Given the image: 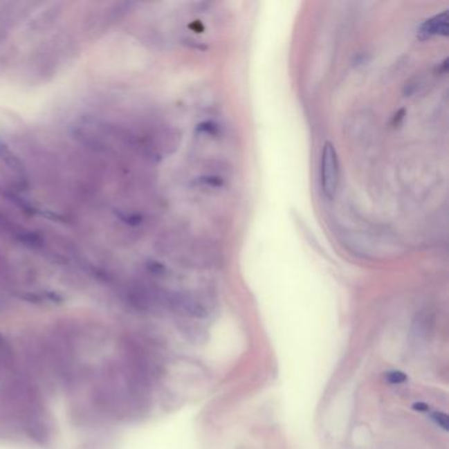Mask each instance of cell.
Listing matches in <instances>:
<instances>
[{
  "label": "cell",
  "mask_w": 449,
  "mask_h": 449,
  "mask_svg": "<svg viewBox=\"0 0 449 449\" xmlns=\"http://www.w3.org/2000/svg\"><path fill=\"white\" fill-rule=\"evenodd\" d=\"M0 161L4 166L14 173L20 181H27V169L26 165L20 160V157L10 148V145L0 138Z\"/></svg>",
  "instance_id": "cell-2"
},
{
  "label": "cell",
  "mask_w": 449,
  "mask_h": 449,
  "mask_svg": "<svg viewBox=\"0 0 449 449\" xmlns=\"http://www.w3.org/2000/svg\"><path fill=\"white\" fill-rule=\"evenodd\" d=\"M419 32L425 37L448 36V15H447V11L425 20L423 23L421 29H419Z\"/></svg>",
  "instance_id": "cell-3"
},
{
  "label": "cell",
  "mask_w": 449,
  "mask_h": 449,
  "mask_svg": "<svg viewBox=\"0 0 449 449\" xmlns=\"http://www.w3.org/2000/svg\"><path fill=\"white\" fill-rule=\"evenodd\" d=\"M320 182L322 190L328 199H332L339 185V160L335 147L324 143L320 157Z\"/></svg>",
  "instance_id": "cell-1"
}]
</instances>
